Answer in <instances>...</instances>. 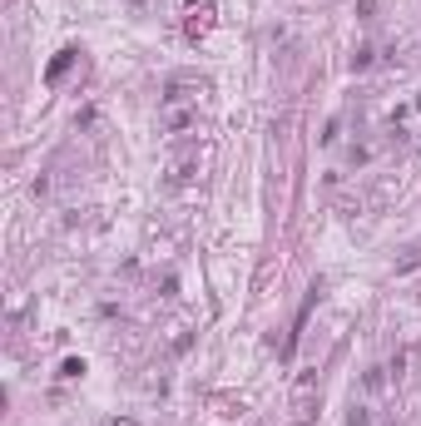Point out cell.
I'll use <instances>...</instances> for the list:
<instances>
[{
  "mask_svg": "<svg viewBox=\"0 0 421 426\" xmlns=\"http://www.w3.org/2000/svg\"><path fill=\"white\" fill-rule=\"evenodd\" d=\"M159 124H164V134H188L198 124V85L173 80L159 95Z\"/></svg>",
  "mask_w": 421,
  "mask_h": 426,
  "instance_id": "obj_1",
  "label": "cell"
},
{
  "mask_svg": "<svg viewBox=\"0 0 421 426\" xmlns=\"http://www.w3.org/2000/svg\"><path fill=\"white\" fill-rule=\"evenodd\" d=\"M208 25H214V0H188V35H208Z\"/></svg>",
  "mask_w": 421,
  "mask_h": 426,
  "instance_id": "obj_2",
  "label": "cell"
},
{
  "mask_svg": "<svg viewBox=\"0 0 421 426\" xmlns=\"http://www.w3.org/2000/svg\"><path fill=\"white\" fill-rule=\"evenodd\" d=\"M347 426H372V406L362 401V406H352V416H347Z\"/></svg>",
  "mask_w": 421,
  "mask_h": 426,
  "instance_id": "obj_3",
  "label": "cell"
},
{
  "mask_svg": "<svg viewBox=\"0 0 421 426\" xmlns=\"http://www.w3.org/2000/svg\"><path fill=\"white\" fill-rule=\"evenodd\" d=\"M352 70H372V45H362V50L352 55Z\"/></svg>",
  "mask_w": 421,
  "mask_h": 426,
  "instance_id": "obj_4",
  "label": "cell"
},
{
  "mask_svg": "<svg viewBox=\"0 0 421 426\" xmlns=\"http://www.w3.org/2000/svg\"><path fill=\"white\" fill-rule=\"evenodd\" d=\"M70 60H75V50H65V55H60V60H55V65H50V80H60V75H65V70H70Z\"/></svg>",
  "mask_w": 421,
  "mask_h": 426,
  "instance_id": "obj_5",
  "label": "cell"
},
{
  "mask_svg": "<svg viewBox=\"0 0 421 426\" xmlns=\"http://www.w3.org/2000/svg\"><path fill=\"white\" fill-rule=\"evenodd\" d=\"M416 109H421V95H416Z\"/></svg>",
  "mask_w": 421,
  "mask_h": 426,
  "instance_id": "obj_6",
  "label": "cell"
}]
</instances>
